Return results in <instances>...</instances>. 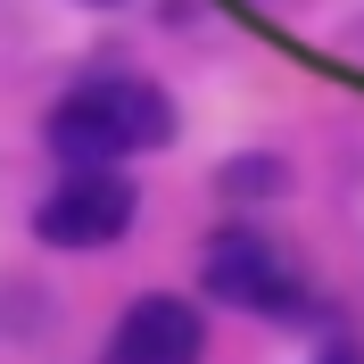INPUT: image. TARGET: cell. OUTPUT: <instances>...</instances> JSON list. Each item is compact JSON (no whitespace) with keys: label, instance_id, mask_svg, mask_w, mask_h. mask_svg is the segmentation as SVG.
I'll use <instances>...</instances> for the list:
<instances>
[{"label":"cell","instance_id":"1","mask_svg":"<svg viewBox=\"0 0 364 364\" xmlns=\"http://www.w3.org/2000/svg\"><path fill=\"white\" fill-rule=\"evenodd\" d=\"M174 133V108H166L149 83L133 75H108V83H83L50 108V149L67 166H116L133 149H158Z\"/></svg>","mask_w":364,"mask_h":364},{"label":"cell","instance_id":"5","mask_svg":"<svg viewBox=\"0 0 364 364\" xmlns=\"http://www.w3.org/2000/svg\"><path fill=\"white\" fill-rule=\"evenodd\" d=\"M323 364H348V356H323Z\"/></svg>","mask_w":364,"mask_h":364},{"label":"cell","instance_id":"4","mask_svg":"<svg viewBox=\"0 0 364 364\" xmlns=\"http://www.w3.org/2000/svg\"><path fill=\"white\" fill-rule=\"evenodd\" d=\"M207 356V323L191 298H133L124 306V323H116V340H108V364H199Z\"/></svg>","mask_w":364,"mask_h":364},{"label":"cell","instance_id":"3","mask_svg":"<svg viewBox=\"0 0 364 364\" xmlns=\"http://www.w3.org/2000/svg\"><path fill=\"white\" fill-rule=\"evenodd\" d=\"M207 290L232 298V306H249V315H298L306 290H298V273L257 240V232H224L215 249H207Z\"/></svg>","mask_w":364,"mask_h":364},{"label":"cell","instance_id":"2","mask_svg":"<svg viewBox=\"0 0 364 364\" xmlns=\"http://www.w3.org/2000/svg\"><path fill=\"white\" fill-rule=\"evenodd\" d=\"M124 224H133V182L116 166H75L33 215L50 249H108V240H124Z\"/></svg>","mask_w":364,"mask_h":364},{"label":"cell","instance_id":"6","mask_svg":"<svg viewBox=\"0 0 364 364\" xmlns=\"http://www.w3.org/2000/svg\"><path fill=\"white\" fill-rule=\"evenodd\" d=\"M91 9H108V0H91Z\"/></svg>","mask_w":364,"mask_h":364}]
</instances>
